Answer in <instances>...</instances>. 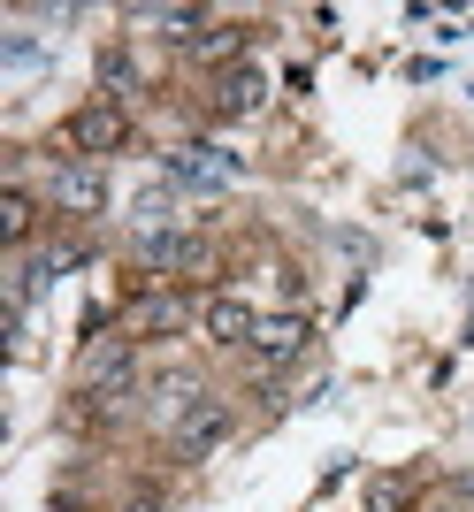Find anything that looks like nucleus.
I'll return each instance as SVG.
<instances>
[{
    "label": "nucleus",
    "instance_id": "1",
    "mask_svg": "<svg viewBox=\"0 0 474 512\" xmlns=\"http://www.w3.org/2000/svg\"><path fill=\"white\" fill-rule=\"evenodd\" d=\"M184 329H199V299L192 291H138V299H123V337L130 344L184 337Z\"/></svg>",
    "mask_w": 474,
    "mask_h": 512
},
{
    "label": "nucleus",
    "instance_id": "2",
    "mask_svg": "<svg viewBox=\"0 0 474 512\" xmlns=\"http://www.w3.org/2000/svg\"><path fill=\"white\" fill-rule=\"evenodd\" d=\"M69 153H85V161H100V153H123L130 146V115L123 107H108V100H92V107H77L69 115Z\"/></svg>",
    "mask_w": 474,
    "mask_h": 512
},
{
    "label": "nucleus",
    "instance_id": "3",
    "mask_svg": "<svg viewBox=\"0 0 474 512\" xmlns=\"http://www.w3.org/2000/svg\"><path fill=\"white\" fill-rule=\"evenodd\" d=\"M245 176V161L222 146H176L169 153V184L176 192H222V184H237Z\"/></svg>",
    "mask_w": 474,
    "mask_h": 512
},
{
    "label": "nucleus",
    "instance_id": "4",
    "mask_svg": "<svg viewBox=\"0 0 474 512\" xmlns=\"http://www.w3.org/2000/svg\"><path fill=\"white\" fill-rule=\"evenodd\" d=\"M46 199H54V214H100L108 207V176L92 169V161H54V184H46Z\"/></svg>",
    "mask_w": 474,
    "mask_h": 512
},
{
    "label": "nucleus",
    "instance_id": "5",
    "mask_svg": "<svg viewBox=\"0 0 474 512\" xmlns=\"http://www.w3.org/2000/svg\"><path fill=\"white\" fill-rule=\"evenodd\" d=\"M222 436H230V406H222V398H207V390H199L192 406L176 413V451H184V459H207V451H215Z\"/></svg>",
    "mask_w": 474,
    "mask_h": 512
},
{
    "label": "nucleus",
    "instance_id": "6",
    "mask_svg": "<svg viewBox=\"0 0 474 512\" xmlns=\"http://www.w3.org/2000/svg\"><path fill=\"white\" fill-rule=\"evenodd\" d=\"M306 337H314V321H306V314H260L253 360L260 367H283V360H299V352H306Z\"/></svg>",
    "mask_w": 474,
    "mask_h": 512
},
{
    "label": "nucleus",
    "instance_id": "7",
    "mask_svg": "<svg viewBox=\"0 0 474 512\" xmlns=\"http://www.w3.org/2000/svg\"><path fill=\"white\" fill-rule=\"evenodd\" d=\"M253 329H260V314L237 291H215V299L199 306V337L207 344H253Z\"/></svg>",
    "mask_w": 474,
    "mask_h": 512
},
{
    "label": "nucleus",
    "instance_id": "8",
    "mask_svg": "<svg viewBox=\"0 0 474 512\" xmlns=\"http://www.w3.org/2000/svg\"><path fill=\"white\" fill-rule=\"evenodd\" d=\"M130 253H138V268H161V276L207 268V245H199V237H184V230H153V237H138Z\"/></svg>",
    "mask_w": 474,
    "mask_h": 512
},
{
    "label": "nucleus",
    "instance_id": "9",
    "mask_svg": "<svg viewBox=\"0 0 474 512\" xmlns=\"http://www.w3.org/2000/svg\"><path fill=\"white\" fill-rule=\"evenodd\" d=\"M260 100H268V77L260 69H222V85H215V115H260Z\"/></svg>",
    "mask_w": 474,
    "mask_h": 512
},
{
    "label": "nucleus",
    "instance_id": "10",
    "mask_svg": "<svg viewBox=\"0 0 474 512\" xmlns=\"http://www.w3.org/2000/svg\"><path fill=\"white\" fill-rule=\"evenodd\" d=\"M130 92H138V69H130V54H115V46H108V54H100V100L123 107Z\"/></svg>",
    "mask_w": 474,
    "mask_h": 512
},
{
    "label": "nucleus",
    "instance_id": "11",
    "mask_svg": "<svg viewBox=\"0 0 474 512\" xmlns=\"http://www.w3.org/2000/svg\"><path fill=\"white\" fill-rule=\"evenodd\" d=\"M153 23H161L176 46H199V39H207V16H199V8H153Z\"/></svg>",
    "mask_w": 474,
    "mask_h": 512
},
{
    "label": "nucleus",
    "instance_id": "12",
    "mask_svg": "<svg viewBox=\"0 0 474 512\" xmlns=\"http://www.w3.org/2000/svg\"><path fill=\"white\" fill-rule=\"evenodd\" d=\"M31 222H39V207H31V199H23V192H0V237H8V245H23V237H31Z\"/></svg>",
    "mask_w": 474,
    "mask_h": 512
},
{
    "label": "nucleus",
    "instance_id": "13",
    "mask_svg": "<svg viewBox=\"0 0 474 512\" xmlns=\"http://www.w3.org/2000/svg\"><path fill=\"white\" fill-rule=\"evenodd\" d=\"M199 62H230V54H245V31H237V23H207V39L192 46Z\"/></svg>",
    "mask_w": 474,
    "mask_h": 512
},
{
    "label": "nucleus",
    "instance_id": "14",
    "mask_svg": "<svg viewBox=\"0 0 474 512\" xmlns=\"http://www.w3.org/2000/svg\"><path fill=\"white\" fill-rule=\"evenodd\" d=\"M406 505H413V482H398V474L367 490V512H406Z\"/></svg>",
    "mask_w": 474,
    "mask_h": 512
},
{
    "label": "nucleus",
    "instance_id": "15",
    "mask_svg": "<svg viewBox=\"0 0 474 512\" xmlns=\"http://www.w3.org/2000/svg\"><path fill=\"white\" fill-rule=\"evenodd\" d=\"M130 512H161V505H130Z\"/></svg>",
    "mask_w": 474,
    "mask_h": 512
},
{
    "label": "nucleus",
    "instance_id": "16",
    "mask_svg": "<svg viewBox=\"0 0 474 512\" xmlns=\"http://www.w3.org/2000/svg\"><path fill=\"white\" fill-rule=\"evenodd\" d=\"M467 490H474V482H467Z\"/></svg>",
    "mask_w": 474,
    "mask_h": 512
}]
</instances>
